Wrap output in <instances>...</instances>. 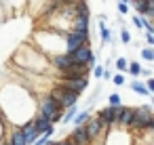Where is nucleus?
Instances as JSON below:
<instances>
[{"label":"nucleus","instance_id":"obj_1","mask_svg":"<svg viewBox=\"0 0 154 145\" xmlns=\"http://www.w3.org/2000/svg\"><path fill=\"white\" fill-rule=\"evenodd\" d=\"M63 107L59 105V101L49 93V95H45L42 97V101H40V105H38V114L40 116H45L51 124H57V122H61L63 120Z\"/></svg>","mask_w":154,"mask_h":145},{"label":"nucleus","instance_id":"obj_2","mask_svg":"<svg viewBox=\"0 0 154 145\" xmlns=\"http://www.w3.org/2000/svg\"><path fill=\"white\" fill-rule=\"evenodd\" d=\"M154 118V107L152 105H137L135 107V116H133V124H131V132L133 135H141L146 130H150V122Z\"/></svg>","mask_w":154,"mask_h":145},{"label":"nucleus","instance_id":"obj_3","mask_svg":"<svg viewBox=\"0 0 154 145\" xmlns=\"http://www.w3.org/2000/svg\"><path fill=\"white\" fill-rule=\"evenodd\" d=\"M51 95L59 101V105H61L63 109H70V107H74V105L78 103V95L72 93V90H68V88H63V86H59V84L51 88Z\"/></svg>","mask_w":154,"mask_h":145},{"label":"nucleus","instance_id":"obj_4","mask_svg":"<svg viewBox=\"0 0 154 145\" xmlns=\"http://www.w3.org/2000/svg\"><path fill=\"white\" fill-rule=\"evenodd\" d=\"M72 61L74 63H80V65H89V67H95V53L91 49V44H85L80 49H76L74 53H70Z\"/></svg>","mask_w":154,"mask_h":145},{"label":"nucleus","instance_id":"obj_5","mask_svg":"<svg viewBox=\"0 0 154 145\" xmlns=\"http://www.w3.org/2000/svg\"><path fill=\"white\" fill-rule=\"evenodd\" d=\"M120 107H122V105H118V107L108 105V107H103V109L97 111V118L106 124L108 130H110V128H116V120H118V111H120Z\"/></svg>","mask_w":154,"mask_h":145},{"label":"nucleus","instance_id":"obj_6","mask_svg":"<svg viewBox=\"0 0 154 145\" xmlns=\"http://www.w3.org/2000/svg\"><path fill=\"white\" fill-rule=\"evenodd\" d=\"M89 44V34H80V32H70L66 34V53H74L76 49Z\"/></svg>","mask_w":154,"mask_h":145},{"label":"nucleus","instance_id":"obj_7","mask_svg":"<svg viewBox=\"0 0 154 145\" xmlns=\"http://www.w3.org/2000/svg\"><path fill=\"white\" fill-rule=\"evenodd\" d=\"M59 86H63V88H68V90H72V93H76L78 97L87 90V86H89V78H74V80H66V78H59V82H57Z\"/></svg>","mask_w":154,"mask_h":145},{"label":"nucleus","instance_id":"obj_8","mask_svg":"<svg viewBox=\"0 0 154 145\" xmlns=\"http://www.w3.org/2000/svg\"><path fill=\"white\" fill-rule=\"evenodd\" d=\"M66 141L72 145H91L93 143L89 132H87V126H74V130L66 137Z\"/></svg>","mask_w":154,"mask_h":145},{"label":"nucleus","instance_id":"obj_9","mask_svg":"<svg viewBox=\"0 0 154 145\" xmlns=\"http://www.w3.org/2000/svg\"><path fill=\"white\" fill-rule=\"evenodd\" d=\"M133 116H135V107H131V105H122L120 107V111H118V120H116V126L118 128H131V124H133Z\"/></svg>","mask_w":154,"mask_h":145},{"label":"nucleus","instance_id":"obj_10","mask_svg":"<svg viewBox=\"0 0 154 145\" xmlns=\"http://www.w3.org/2000/svg\"><path fill=\"white\" fill-rule=\"evenodd\" d=\"M85 126H87V132H89L91 141H97V139H99V137H101L103 132H108L106 124H103V122H101V120H99L97 116H95V118H91V120H89V122H87Z\"/></svg>","mask_w":154,"mask_h":145},{"label":"nucleus","instance_id":"obj_11","mask_svg":"<svg viewBox=\"0 0 154 145\" xmlns=\"http://www.w3.org/2000/svg\"><path fill=\"white\" fill-rule=\"evenodd\" d=\"M89 72H91V67H89V65L74 63L70 70L61 72V76H59V78H66V80H74V78H87V74H89Z\"/></svg>","mask_w":154,"mask_h":145},{"label":"nucleus","instance_id":"obj_12","mask_svg":"<svg viewBox=\"0 0 154 145\" xmlns=\"http://www.w3.org/2000/svg\"><path fill=\"white\" fill-rule=\"evenodd\" d=\"M53 65H55L59 72H66V70H70V67L74 65V61H72L70 53H61V55H53Z\"/></svg>","mask_w":154,"mask_h":145},{"label":"nucleus","instance_id":"obj_13","mask_svg":"<svg viewBox=\"0 0 154 145\" xmlns=\"http://www.w3.org/2000/svg\"><path fill=\"white\" fill-rule=\"evenodd\" d=\"M19 128H21V132H23V137H26L28 145H30V143L34 145V143H36V139L40 137V135L36 132V126H34V122H32V120H28V122H26V124H21Z\"/></svg>","mask_w":154,"mask_h":145},{"label":"nucleus","instance_id":"obj_14","mask_svg":"<svg viewBox=\"0 0 154 145\" xmlns=\"http://www.w3.org/2000/svg\"><path fill=\"white\" fill-rule=\"evenodd\" d=\"M129 86H131V90H133L135 95H141V97H150V95H152V93H150V88H148V84H146V82H139L137 78H135V80H131V84H129Z\"/></svg>","mask_w":154,"mask_h":145},{"label":"nucleus","instance_id":"obj_15","mask_svg":"<svg viewBox=\"0 0 154 145\" xmlns=\"http://www.w3.org/2000/svg\"><path fill=\"white\" fill-rule=\"evenodd\" d=\"M32 122H34V126H36V132H38V135H45V132H47V130L53 126V124H51V122H49L45 116H40V114H38V116H36Z\"/></svg>","mask_w":154,"mask_h":145},{"label":"nucleus","instance_id":"obj_16","mask_svg":"<svg viewBox=\"0 0 154 145\" xmlns=\"http://www.w3.org/2000/svg\"><path fill=\"white\" fill-rule=\"evenodd\" d=\"M72 32H80V34H89V17H76Z\"/></svg>","mask_w":154,"mask_h":145},{"label":"nucleus","instance_id":"obj_17","mask_svg":"<svg viewBox=\"0 0 154 145\" xmlns=\"http://www.w3.org/2000/svg\"><path fill=\"white\" fill-rule=\"evenodd\" d=\"M9 145H28V141H26L21 128H15V130H13V135H11V139H9Z\"/></svg>","mask_w":154,"mask_h":145},{"label":"nucleus","instance_id":"obj_18","mask_svg":"<svg viewBox=\"0 0 154 145\" xmlns=\"http://www.w3.org/2000/svg\"><path fill=\"white\" fill-rule=\"evenodd\" d=\"M89 120H91V109H85V111H78L72 122H74V126H85Z\"/></svg>","mask_w":154,"mask_h":145},{"label":"nucleus","instance_id":"obj_19","mask_svg":"<svg viewBox=\"0 0 154 145\" xmlns=\"http://www.w3.org/2000/svg\"><path fill=\"white\" fill-rule=\"evenodd\" d=\"M103 19H106V15H99V32H101V40H103V42H110V40H112V32L106 28Z\"/></svg>","mask_w":154,"mask_h":145},{"label":"nucleus","instance_id":"obj_20","mask_svg":"<svg viewBox=\"0 0 154 145\" xmlns=\"http://www.w3.org/2000/svg\"><path fill=\"white\" fill-rule=\"evenodd\" d=\"M135 11H137L139 17H148V15H150V4H148V0H137Z\"/></svg>","mask_w":154,"mask_h":145},{"label":"nucleus","instance_id":"obj_21","mask_svg":"<svg viewBox=\"0 0 154 145\" xmlns=\"http://www.w3.org/2000/svg\"><path fill=\"white\" fill-rule=\"evenodd\" d=\"M127 74H131L133 78H139V76L143 74L141 63H139V61H129V72H127Z\"/></svg>","mask_w":154,"mask_h":145},{"label":"nucleus","instance_id":"obj_22","mask_svg":"<svg viewBox=\"0 0 154 145\" xmlns=\"http://www.w3.org/2000/svg\"><path fill=\"white\" fill-rule=\"evenodd\" d=\"M139 55H141V59H143V61L154 63V49H152V46H143V49L139 51Z\"/></svg>","mask_w":154,"mask_h":145},{"label":"nucleus","instance_id":"obj_23","mask_svg":"<svg viewBox=\"0 0 154 145\" xmlns=\"http://www.w3.org/2000/svg\"><path fill=\"white\" fill-rule=\"evenodd\" d=\"M53 130H55V126H51L45 135H40V137L36 139V143H34V145H49V143H51V135H53Z\"/></svg>","mask_w":154,"mask_h":145},{"label":"nucleus","instance_id":"obj_24","mask_svg":"<svg viewBox=\"0 0 154 145\" xmlns=\"http://www.w3.org/2000/svg\"><path fill=\"white\" fill-rule=\"evenodd\" d=\"M116 70H118L120 74L129 72V61H127V57H118V59H116Z\"/></svg>","mask_w":154,"mask_h":145},{"label":"nucleus","instance_id":"obj_25","mask_svg":"<svg viewBox=\"0 0 154 145\" xmlns=\"http://www.w3.org/2000/svg\"><path fill=\"white\" fill-rule=\"evenodd\" d=\"M76 114H78V107H76V105H74V107H70V109H66V114H63V124L72 122V120L76 118Z\"/></svg>","mask_w":154,"mask_h":145},{"label":"nucleus","instance_id":"obj_26","mask_svg":"<svg viewBox=\"0 0 154 145\" xmlns=\"http://www.w3.org/2000/svg\"><path fill=\"white\" fill-rule=\"evenodd\" d=\"M131 21H133V25H135L137 30H143V28H146V21H148V17H139V15H133V17H131Z\"/></svg>","mask_w":154,"mask_h":145},{"label":"nucleus","instance_id":"obj_27","mask_svg":"<svg viewBox=\"0 0 154 145\" xmlns=\"http://www.w3.org/2000/svg\"><path fill=\"white\" fill-rule=\"evenodd\" d=\"M108 105H114V107L122 105V99H120V95H118V93H112V95L108 97Z\"/></svg>","mask_w":154,"mask_h":145},{"label":"nucleus","instance_id":"obj_28","mask_svg":"<svg viewBox=\"0 0 154 145\" xmlns=\"http://www.w3.org/2000/svg\"><path fill=\"white\" fill-rule=\"evenodd\" d=\"M120 42L122 44H131V34L127 28H120Z\"/></svg>","mask_w":154,"mask_h":145},{"label":"nucleus","instance_id":"obj_29","mask_svg":"<svg viewBox=\"0 0 154 145\" xmlns=\"http://www.w3.org/2000/svg\"><path fill=\"white\" fill-rule=\"evenodd\" d=\"M112 82H114L116 86H125V84H127V78H125L122 74H114V76H112Z\"/></svg>","mask_w":154,"mask_h":145},{"label":"nucleus","instance_id":"obj_30","mask_svg":"<svg viewBox=\"0 0 154 145\" xmlns=\"http://www.w3.org/2000/svg\"><path fill=\"white\" fill-rule=\"evenodd\" d=\"M116 9H118V13H120V15H127V13H129V4H127V2H120V0H118Z\"/></svg>","mask_w":154,"mask_h":145},{"label":"nucleus","instance_id":"obj_31","mask_svg":"<svg viewBox=\"0 0 154 145\" xmlns=\"http://www.w3.org/2000/svg\"><path fill=\"white\" fill-rule=\"evenodd\" d=\"M103 72H106V67H101V65H95L93 67V76L95 78H103Z\"/></svg>","mask_w":154,"mask_h":145},{"label":"nucleus","instance_id":"obj_32","mask_svg":"<svg viewBox=\"0 0 154 145\" xmlns=\"http://www.w3.org/2000/svg\"><path fill=\"white\" fill-rule=\"evenodd\" d=\"M146 44L154 49V34H146Z\"/></svg>","mask_w":154,"mask_h":145},{"label":"nucleus","instance_id":"obj_33","mask_svg":"<svg viewBox=\"0 0 154 145\" xmlns=\"http://www.w3.org/2000/svg\"><path fill=\"white\" fill-rule=\"evenodd\" d=\"M146 84H148V88H150V93L154 95V76H152V78H148V80H146Z\"/></svg>","mask_w":154,"mask_h":145},{"label":"nucleus","instance_id":"obj_34","mask_svg":"<svg viewBox=\"0 0 154 145\" xmlns=\"http://www.w3.org/2000/svg\"><path fill=\"white\" fill-rule=\"evenodd\" d=\"M53 145H72V143H68L66 139H61V141H53Z\"/></svg>","mask_w":154,"mask_h":145},{"label":"nucleus","instance_id":"obj_35","mask_svg":"<svg viewBox=\"0 0 154 145\" xmlns=\"http://www.w3.org/2000/svg\"><path fill=\"white\" fill-rule=\"evenodd\" d=\"M150 130L154 132V118H152V122H150Z\"/></svg>","mask_w":154,"mask_h":145},{"label":"nucleus","instance_id":"obj_36","mask_svg":"<svg viewBox=\"0 0 154 145\" xmlns=\"http://www.w3.org/2000/svg\"><path fill=\"white\" fill-rule=\"evenodd\" d=\"M120 2H127V4H131V0H120Z\"/></svg>","mask_w":154,"mask_h":145},{"label":"nucleus","instance_id":"obj_37","mask_svg":"<svg viewBox=\"0 0 154 145\" xmlns=\"http://www.w3.org/2000/svg\"><path fill=\"white\" fill-rule=\"evenodd\" d=\"M150 105H152V107H154V97H152V103H150Z\"/></svg>","mask_w":154,"mask_h":145},{"label":"nucleus","instance_id":"obj_38","mask_svg":"<svg viewBox=\"0 0 154 145\" xmlns=\"http://www.w3.org/2000/svg\"><path fill=\"white\" fill-rule=\"evenodd\" d=\"M5 145H9V141H7V143H5Z\"/></svg>","mask_w":154,"mask_h":145}]
</instances>
